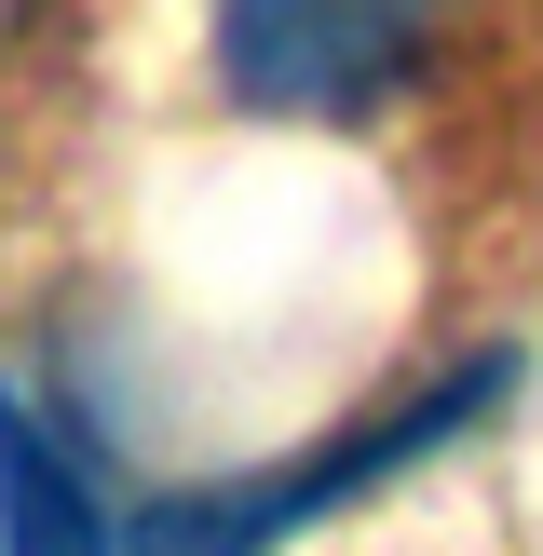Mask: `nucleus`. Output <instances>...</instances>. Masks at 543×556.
Instances as JSON below:
<instances>
[{"mask_svg":"<svg viewBox=\"0 0 543 556\" xmlns=\"http://www.w3.org/2000/svg\"><path fill=\"white\" fill-rule=\"evenodd\" d=\"M503 353H476V367H449L434 394H407L394 421H367L353 448H313V462H286V476H244V489H177V503H150V516H123V556H272L286 530H313L326 503H353V489H380V476H407L421 448H449L476 407H503Z\"/></svg>","mask_w":543,"mask_h":556,"instance_id":"nucleus-1","label":"nucleus"},{"mask_svg":"<svg viewBox=\"0 0 543 556\" xmlns=\"http://www.w3.org/2000/svg\"><path fill=\"white\" fill-rule=\"evenodd\" d=\"M434 41V0H217V68L272 123H353Z\"/></svg>","mask_w":543,"mask_h":556,"instance_id":"nucleus-2","label":"nucleus"},{"mask_svg":"<svg viewBox=\"0 0 543 556\" xmlns=\"http://www.w3.org/2000/svg\"><path fill=\"white\" fill-rule=\"evenodd\" d=\"M0 556H123L96 476L68 462V434L14 394H0Z\"/></svg>","mask_w":543,"mask_h":556,"instance_id":"nucleus-3","label":"nucleus"}]
</instances>
